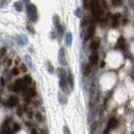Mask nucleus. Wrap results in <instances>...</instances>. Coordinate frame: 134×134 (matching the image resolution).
Wrapping results in <instances>:
<instances>
[{
	"instance_id": "obj_3",
	"label": "nucleus",
	"mask_w": 134,
	"mask_h": 134,
	"mask_svg": "<svg viewBox=\"0 0 134 134\" xmlns=\"http://www.w3.org/2000/svg\"><path fill=\"white\" fill-rule=\"evenodd\" d=\"M58 60H59V63H60L61 66H66L67 65L66 58V52H65L64 48H60V50H59Z\"/></svg>"
},
{
	"instance_id": "obj_21",
	"label": "nucleus",
	"mask_w": 134,
	"mask_h": 134,
	"mask_svg": "<svg viewBox=\"0 0 134 134\" xmlns=\"http://www.w3.org/2000/svg\"><path fill=\"white\" fill-rule=\"evenodd\" d=\"M47 69H48L49 72L50 73V74H53L55 71V69H54V66H53V65L51 64L50 61H47Z\"/></svg>"
},
{
	"instance_id": "obj_25",
	"label": "nucleus",
	"mask_w": 134,
	"mask_h": 134,
	"mask_svg": "<svg viewBox=\"0 0 134 134\" xmlns=\"http://www.w3.org/2000/svg\"><path fill=\"white\" fill-rule=\"evenodd\" d=\"M112 3L115 7H118L122 5V0H112Z\"/></svg>"
},
{
	"instance_id": "obj_14",
	"label": "nucleus",
	"mask_w": 134,
	"mask_h": 134,
	"mask_svg": "<svg viewBox=\"0 0 134 134\" xmlns=\"http://www.w3.org/2000/svg\"><path fill=\"white\" fill-rule=\"evenodd\" d=\"M9 120H6L3 125V131H2L3 133H11V130L9 128Z\"/></svg>"
},
{
	"instance_id": "obj_7",
	"label": "nucleus",
	"mask_w": 134,
	"mask_h": 134,
	"mask_svg": "<svg viewBox=\"0 0 134 134\" xmlns=\"http://www.w3.org/2000/svg\"><path fill=\"white\" fill-rule=\"evenodd\" d=\"M17 43L21 46H24L29 43V39L25 34H19L17 36Z\"/></svg>"
},
{
	"instance_id": "obj_31",
	"label": "nucleus",
	"mask_w": 134,
	"mask_h": 134,
	"mask_svg": "<svg viewBox=\"0 0 134 134\" xmlns=\"http://www.w3.org/2000/svg\"><path fill=\"white\" fill-rule=\"evenodd\" d=\"M21 70H22L23 72H26L28 69H27V66H25L24 64H22V65H21Z\"/></svg>"
},
{
	"instance_id": "obj_6",
	"label": "nucleus",
	"mask_w": 134,
	"mask_h": 134,
	"mask_svg": "<svg viewBox=\"0 0 134 134\" xmlns=\"http://www.w3.org/2000/svg\"><path fill=\"white\" fill-rule=\"evenodd\" d=\"M90 9L93 13H97L98 11L100 10L99 7V0H90Z\"/></svg>"
},
{
	"instance_id": "obj_13",
	"label": "nucleus",
	"mask_w": 134,
	"mask_h": 134,
	"mask_svg": "<svg viewBox=\"0 0 134 134\" xmlns=\"http://www.w3.org/2000/svg\"><path fill=\"white\" fill-rule=\"evenodd\" d=\"M24 60H25V63L28 65V66L29 67V68H30L31 70H34V66L32 60H31L30 56H29V55H26V56H24Z\"/></svg>"
},
{
	"instance_id": "obj_2",
	"label": "nucleus",
	"mask_w": 134,
	"mask_h": 134,
	"mask_svg": "<svg viewBox=\"0 0 134 134\" xmlns=\"http://www.w3.org/2000/svg\"><path fill=\"white\" fill-rule=\"evenodd\" d=\"M58 77L60 78V86L63 90H66L67 87V80H66V72L62 67H59L57 69Z\"/></svg>"
},
{
	"instance_id": "obj_30",
	"label": "nucleus",
	"mask_w": 134,
	"mask_h": 134,
	"mask_svg": "<svg viewBox=\"0 0 134 134\" xmlns=\"http://www.w3.org/2000/svg\"><path fill=\"white\" fill-rule=\"evenodd\" d=\"M63 133H67V134H70V130H69V128H68V127H67V126H65V127H64V131H63Z\"/></svg>"
},
{
	"instance_id": "obj_35",
	"label": "nucleus",
	"mask_w": 134,
	"mask_h": 134,
	"mask_svg": "<svg viewBox=\"0 0 134 134\" xmlns=\"http://www.w3.org/2000/svg\"><path fill=\"white\" fill-rule=\"evenodd\" d=\"M4 53H6V49H5V48H3L1 50H0V54H1V55H3Z\"/></svg>"
},
{
	"instance_id": "obj_18",
	"label": "nucleus",
	"mask_w": 134,
	"mask_h": 134,
	"mask_svg": "<svg viewBox=\"0 0 134 134\" xmlns=\"http://www.w3.org/2000/svg\"><path fill=\"white\" fill-rule=\"evenodd\" d=\"M58 99H59V101H60V103L62 104V105H65V104L67 103V99L62 95L61 93H59L58 94Z\"/></svg>"
},
{
	"instance_id": "obj_4",
	"label": "nucleus",
	"mask_w": 134,
	"mask_h": 134,
	"mask_svg": "<svg viewBox=\"0 0 134 134\" xmlns=\"http://www.w3.org/2000/svg\"><path fill=\"white\" fill-rule=\"evenodd\" d=\"M118 125V121L117 119H116L115 117H112L111 119L109 120L108 122V124H107V127H106V130L104 132V133H109L110 131L112 129H114Z\"/></svg>"
},
{
	"instance_id": "obj_26",
	"label": "nucleus",
	"mask_w": 134,
	"mask_h": 134,
	"mask_svg": "<svg viewBox=\"0 0 134 134\" xmlns=\"http://www.w3.org/2000/svg\"><path fill=\"white\" fill-rule=\"evenodd\" d=\"M75 15L78 18L81 17V9H80V8H77V9L75 10Z\"/></svg>"
},
{
	"instance_id": "obj_24",
	"label": "nucleus",
	"mask_w": 134,
	"mask_h": 134,
	"mask_svg": "<svg viewBox=\"0 0 134 134\" xmlns=\"http://www.w3.org/2000/svg\"><path fill=\"white\" fill-rule=\"evenodd\" d=\"M56 29H57V31H58L59 34H64V27H63L60 23L58 25H56Z\"/></svg>"
},
{
	"instance_id": "obj_29",
	"label": "nucleus",
	"mask_w": 134,
	"mask_h": 134,
	"mask_svg": "<svg viewBox=\"0 0 134 134\" xmlns=\"http://www.w3.org/2000/svg\"><path fill=\"white\" fill-rule=\"evenodd\" d=\"M27 29H28V30H29L30 33H32V34H34V33H35V32H34V29H33V27H31L29 24L27 25Z\"/></svg>"
},
{
	"instance_id": "obj_8",
	"label": "nucleus",
	"mask_w": 134,
	"mask_h": 134,
	"mask_svg": "<svg viewBox=\"0 0 134 134\" xmlns=\"http://www.w3.org/2000/svg\"><path fill=\"white\" fill-rule=\"evenodd\" d=\"M95 32H96V27H95V25H94V24L90 25V26L89 27V29H88L87 33H86V36H85L84 40L85 41H87L88 39H91L92 37L94 36V34H95Z\"/></svg>"
},
{
	"instance_id": "obj_36",
	"label": "nucleus",
	"mask_w": 134,
	"mask_h": 134,
	"mask_svg": "<svg viewBox=\"0 0 134 134\" xmlns=\"http://www.w3.org/2000/svg\"><path fill=\"white\" fill-rule=\"evenodd\" d=\"M36 117H37V118H38V119H42V117H41V114L40 113H37Z\"/></svg>"
},
{
	"instance_id": "obj_16",
	"label": "nucleus",
	"mask_w": 134,
	"mask_h": 134,
	"mask_svg": "<svg viewBox=\"0 0 134 134\" xmlns=\"http://www.w3.org/2000/svg\"><path fill=\"white\" fill-rule=\"evenodd\" d=\"M23 84H24L25 86H28L32 83V78H31L29 76H25L23 78Z\"/></svg>"
},
{
	"instance_id": "obj_12",
	"label": "nucleus",
	"mask_w": 134,
	"mask_h": 134,
	"mask_svg": "<svg viewBox=\"0 0 134 134\" xmlns=\"http://www.w3.org/2000/svg\"><path fill=\"white\" fill-rule=\"evenodd\" d=\"M18 103V98L14 96H12L7 101L8 106H14Z\"/></svg>"
},
{
	"instance_id": "obj_22",
	"label": "nucleus",
	"mask_w": 134,
	"mask_h": 134,
	"mask_svg": "<svg viewBox=\"0 0 134 134\" xmlns=\"http://www.w3.org/2000/svg\"><path fill=\"white\" fill-rule=\"evenodd\" d=\"M96 117V111L95 110H91L89 113V117H88V121L91 122L94 119V117Z\"/></svg>"
},
{
	"instance_id": "obj_33",
	"label": "nucleus",
	"mask_w": 134,
	"mask_h": 134,
	"mask_svg": "<svg viewBox=\"0 0 134 134\" xmlns=\"http://www.w3.org/2000/svg\"><path fill=\"white\" fill-rule=\"evenodd\" d=\"M83 5H84V7L86 8V9H87L88 8V0H84L83 1Z\"/></svg>"
},
{
	"instance_id": "obj_27",
	"label": "nucleus",
	"mask_w": 134,
	"mask_h": 134,
	"mask_svg": "<svg viewBox=\"0 0 134 134\" xmlns=\"http://www.w3.org/2000/svg\"><path fill=\"white\" fill-rule=\"evenodd\" d=\"M20 130V126L19 125L18 123H14L13 124V132H17Z\"/></svg>"
},
{
	"instance_id": "obj_19",
	"label": "nucleus",
	"mask_w": 134,
	"mask_h": 134,
	"mask_svg": "<svg viewBox=\"0 0 134 134\" xmlns=\"http://www.w3.org/2000/svg\"><path fill=\"white\" fill-rule=\"evenodd\" d=\"M117 45L118 46L120 47L121 49H125L126 47V42H125V39H124L123 38H120L119 39H118V42H117Z\"/></svg>"
},
{
	"instance_id": "obj_38",
	"label": "nucleus",
	"mask_w": 134,
	"mask_h": 134,
	"mask_svg": "<svg viewBox=\"0 0 134 134\" xmlns=\"http://www.w3.org/2000/svg\"><path fill=\"white\" fill-rule=\"evenodd\" d=\"M32 133H36V132H35V131H34V130H33V131H32Z\"/></svg>"
},
{
	"instance_id": "obj_17",
	"label": "nucleus",
	"mask_w": 134,
	"mask_h": 134,
	"mask_svg": "<svg viewBox=\"0 0 134 134\" xmlns=\"http://www.w3.org/2000/svg\"><path fill=\"white\" fill-rule=\"evenodd\" d=\"M14 8L15 9H16V11L18 12H21L23 10V3H21V2H16V3H14Z\"/></svg>"
},
{
	"instance_id": "obj_5",
	"label": "nucleus",
	"mask_w": 134,
	"mask_h": 134,
	"mask_svg": "<svg viewBox=\"0 0 134 134\" xmlns=\"http://www.w3.org/2000/svg\"><path fill=\"white\" fill-rule=\"evenodd\" d=\"M27 90V86H25L23 84V80L21 79H19L15 81V84H14V90L16 92H19L20 90Z\"/></svg>"
},
{
	"instance_id": "obj_20",
	"label": "nucleus",
	"mask_w": 134,
	"mask_h": 134,
	"mask_svg": "<svg viewBox=\"0 0 134 134\" xmlns=\"http://www.w3.org/2000/svg\"><path fill=\"white\" fill-rule=\"evenodd\" d=\"M53 23H54L55 26L60 24V17H59V15H57V14L54 15V17H53Z\"/></svg>"
},
{
	"instance_id": "obj_34",
	"label": "nucleus",
	"mask_w": 134,
	"mask_h": 134,
	"mask_svg": "<svg viewBox=\"0 0 134 134\" xmlns=\"http://www.w3.org/2000/svg\"><path fill=\"white\" fill-rule=\"evenodd\" d=\"M88 23V21H87V19H84L83 20V22L81 23V26L82 27H84V26H86V24Z\"/></svg>"
},
{
	"instance_id": "obj_1",
	"label": "nucleus",
	"mask_w": 134,
	"mask_h": 134,
	"mask_svg": "<svg viewBox=\"0 0 134 134\" xmlns=\"http://www.w3.org/2000/svg\"><path fill=\"white\" fill-rule=\"evenodd\" d=\"M26 12L28 14L29 19L32 22H36L38 19V13H37V8L33 3L26 5Z\"/></svg>"
},
{
	"instance_id": "obj_32",
	"label": "nucleus",
	"mask_w": 134,
	"mask_h": 134,
	"mask_svg": "<svg viewBox=\"0 0 134 134\" xmlns=\"http://www.w3.org/2000/svg\"><path fill=\"white\" fill-rule=\"evenodd\" d=\"M7 3H8L7 0H1V1H0V8H3V6H4V4H6Z\"/></svg>"
},
{
	"instance_id": "obj_28",
	"label": "nucleus",
	"mask_w": 134,
	"mask_h": 134,
	"mask_svg": "<svg viewBox=\"0 0 134 134\" xmlns=\"http://www.w3.org/2000/svg\"><path fill=\"white\" fill-rule=\"evenodd\" d=\"M12 74H13V76H18V75H19V70H18L17 68H13V70H12Z\"/></svg>"
},
{
	"instance_id": "obj_10",
	"label": "nucleus",
	"mask_w": 134,
	"mask_h": 134,
	"mask_svg": "<svg viewBox=\"0 0 134 134\" xmlns=\"http://www.w3.org/2000/svg\"><path fill=\"white\" fill-rule=\"evenodd\" d=\"M97 62H98V54L96 51H94L89 57V65L90 66H96L97 64Z\"/></svg>"
},
{
	"instance_id": "obj_23",
	"label": "nucleus",
	"mask_w": 134,
	"mask_h": 134,
	"mask_svg": "<svg viewBox=\"0 0 134 134\" xmlns=\"http://www.w3.org/2000/svg\"><path fill=\"white\" fill-rule=\"evenodd\" d=\"M28 95H29V99L31 97H34V96L36 95V90H35L34 88H31V89H29Z\"/></svg>"
},
{
	"instance_id": "obj_37",
	"label": "nucleus",
	"mask_w": 134,
	"mask_h": 134,
	"mask_svg": "<svg viewBox=\"0 0 134 134\" xmlns=\"http://www.w3.org/2000/svg\"><path fill=\"white\" fill-rule=\"evenodd\" d=\"M29 1H30V0H23V3H25V4H28V3H29Z\"/></svg>"
},
{
	"instance_id": "obj_11",
	"label": "nucleus",
	"mask_w": 134,
	"mask_h": 134,
	"mask_svg": "<svg viewBox=\"0 0 134 134\" xmlns=\"http://www.w3.org/2000/svg\"><path fill=\"white\" fill-rule=\"evenodd\" d=\"M65 38H66V45L68 47H70V46H71V45H72V40H73V36H72L71 33H70V32H67L66 34V36H65Z\"/></svg>"
},
{
	"instance_id": "obj_9",
	"label": "nucleus",
	"mask_w": 134,
	"mask_h": 134,
	"mask_svg": "<svg viewBox=\"0 0 134 134\" xmlns=\"http://www.w3.org/2000/svg\"><path fill=\"white\" fill-rule=\"evenodd\" d=\"M100 44V39L99 37H96V38L92 39V41L90 42V50L92 51H96L99 48Z\"/></svg>"
},
{
	"instance_id": "obj_15",
	"label": "nucleus",
	"mask_w": 134,
	"mask_h": 134,
	"mask_svg": "<svg viewBox=\"0 0 134 134\" xmlns=\"http://www.w3.org/2000/svg\"><path fill=\"white\" fill-rule=\"evenodd\" d=\"M68 83L70 84V88L72 90L74 89V78H73V75L71 72L68 73Z\"/></svg>"
}]
</instances>
